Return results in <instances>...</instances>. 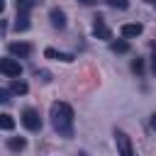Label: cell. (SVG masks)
<instances>
[{
    "label": "cell",
    "instance_id": "obj_23",
    "mask_svg": "<svg viewBox=\"0 0 156 156\" xmlns=\"http://www.w3.org/2000/svg\"><path fill=\"white\" fill-rule=\"evenodd\" d=\"M2 10H5V2H2V0H0V12H2Z\"/></svg>",
    "mask_w": 156,
    "mask_h": 156
},
{
    "label": "cell",
    "instance_id": "obj_8",
    "mask_svg": "<svg viewBox=\"0 0 156 156\" xmlns=\"http://www.w3.org/2000/svg\"><path fill=\"white\" fill-rule=\"evenodd\" d=\"M122 37H139L141 32H144V27L139 24V22H129V24H122Z\"/></svg>",
    "mask_w": 156,
    "mask_h": 156
},
{
    "label": "cell",
    "instance_id": "obj_22",
    "mask_svg": "<svg viewBox=\"0 0 156 156\" xmlns=\"http://www.w3.org/2000/svg\"><path fill=\"white\" fill-rule=\"evenodd\" d=\"M83 5H93V2H98V0H80Z\"/></svg>",
    "mask_w": 156,
    "mask_h": 156
},
{
    "label": "cell",
    "instance_id": "obj_14",
    "mask_svg": "<svg viewBox=\"0 0 156 156\" xmlns=\"http://www.w3.org/2000/svg\"><path fill=\"white\" fill-rule=\"evenodd\" d=\"M29 88H27V83H22V80H15L12 85H10V93H15V95H24Z\"/></svg>",
    "mask_w": 156,
    "mask_h": 156
},
{
    "label": "cell",
    "instance_id": "obj_18",
    "mask_svg": "<svg viewBox=\"0 0 156 156\" xmlns=\"http://www.w3.org/2000/svg\"><path fill=\"white\" fill-rule=\"evenodd\" d=\"M7 95H10V93H7V90H0V102H7V100H10V98H7Z\"/></svg>",
    "mask_w": 156,
    "mask_h": 156
},
{
    "label": "cell",
    "instance_id": "obj_9",
    "mask_svg": "<svg viewBox=\"0 0 156 156\" xmlns=\"http://www.w3.org/2000/svg\"><path fill=\"white\" fill-rule=\"evenodd\" d=\"M44 56H46V58H56V61H66V63H71V61H73V54L56 51V49H46V51H44Z\"/></svg>",
    "mask_w": 156,
    "mask_h": 156
},
{
    "label": "cell",
    "instance_id": "obj_16",
    "mask_svg": "<svg viewBox=\"0 0 156 156\" xmlns=\"http://www.w3.org/2000/svg\"><path fill=\"white\" fill-rule=\"evenodd\" d=\"M105 2H107L110 7H119V10H127V7H129L127 0H105Z\"/></svg>",
    "mask_w": 156,
    "mask_h": 156
},
{
    "label": "cell",
    "instance_id": "obj_25",
    "mask_svg": "<svg viewBox=\"0 0 156 156\" xmlns=\"http://www.w3.org/2000/svg\"><path fill=\"white\" fill-rule=\"evenodd\" d=\"M154 49H156V44H154Z\"/></svg>",
    "mask_w": 156,
    "mask_h": 156
},
{
    "label": "cell",
    "instance_id": "obj_24",
    "mask_svg": "<svg viewBox=\"0 0 156 156\" xmlns=\"http://www.w3.org/2000/svg\"><path fill=\"white\" fill-rule=\"evenodd\" d=\"M149 2H154V5H156V0H149Z\"/></svg>",
    "mask_w": 156,
    "mask_h": 156
},
{
    "label": "cell",
    "instance_id": "obj_7",
    "mask_svg": "<svg viewBox=\"0 0 156 156\" xmlns=\"http://www.w3.org/2000/svg\"><path fill=\"white\" fill-rule=\"evenodd\" d=\"M49 17H51V24H54L56 29H63V27H66V15H63V10L54 7V10L49 12Z\"/></svg>",
    "mask_w": 156,
    "mask_h": 156
},
{
    "label": "cell",
    "instance_id": "obj_13",
    "mask_svg": "<svg viewBox=\"0 0 156 156\" xmlns=\"http://www.w3.org/2000/svg\"><path fill=\"white\" fill-rule=\"evenodd\" d=\"M0 129H15V119L7 112H0Z\"/></svg>",
    "mask_w": 156,
    "mask_h": 156
},
{
    "label": "cell",
    "instance_id": "obj_3",
    "mask_svg": "<svg viewBox=\"0 0 156 156\" xmlns=\"http://www.w3.org/2000/svg\"><path fill=\"white\" fill-rule=\"evenodd\" d=\"M0 73L10 76V78H17L22 73V66L17 58H0Z\"/></svg>",
    "mask_w": 156,
    "mask_h": 156
},
{
    "label": "cell",
    "instance_id": "obj_17",
    "mask_svg": "<svg viewBox=\"0 0 156 156\" xmlns=\"http://www.w3.org/2000/svg\"><path fill=\"white\" fill-rule=\"evenodd\" d=\"M132 71L134 73H144V58H134L132 61Z\"/></svg>",
    "mask_w": 156,
    "mask_h": 156
},
{
    "label": "cell",
    "instance_id": "obj_5",
    "mask_svg": "<svg viewBox=\"0 0 156 156\" xmlns=\"http://www.w3.org/2000/svg\"><path fill=\"white\" fill-rule=\"evenodd\" d=\"M7 49H10V54H12V56H17V58H24V56H29V54H32V46H29V44H24V41H12Z\"/></svg>",
    "mask_w": 156,
    "mask_h": 156
},
{
    "label": "cell",
    "instance_id": "obj_15",
    "mask_svg": "<svg viewBox=\"0 0 156 156\" xmlns=\"http://www.w3.org/2000/svg\"><path fill=\"white\" fill-rule=\"evenodd\" d=\"M37 5V0H17V10H22V12H29V7H34Z\"/></svg>",
    "mask_w": 156,
    "mask_h": 156
},
{
    "label": "cell",
    "instance_id": "obj_21",
    "mask_svg": "<svg viewBox=\"0 0 156 156\" xmlns=\"http://www.w3.org/2000/svg\"><path fill=\"white\" fill-rule=\"evenodd\" d=\"M151 127H154V129H156V112H154V115H151Z\"/></svg>",
    "mask_w": 156,
    "mask_h": 156
},
{
    "label": "cell",
    "instance_id": "obj_19",
    "mask_svg": "<svg viewBox=\"0 0 156 156\" xmlns=\"http://www.w3.org/2000/svg\"><path fill=\"white\" fill-rule=\"evenodd\" d=\"M151 71L156 73V49H154V54H151Z\"/></svg>",
    "mask_w": 156,
    "mask_h": 156
},
{
    "label": "cell",
    "instance_id": "obj_20",
    "mask_svg": "<svg viewBox=\"0 0 156 156\" xmlns=\"http://www.w3.org/2000/svg\"><path fill=\"white\" fill-rule=\"evenodd\" d=\"M5 29H7V24H5V20H0V37L5 34Z\"/></svg>",
    "mask_w": 156,
    "mask_h": 156
},
{
    "label": "cell",
    "instance_id": "obj_6",
    "mask_svg": "<svg viewBox=\"0 0 156 156\" xmlns=\"http://www.w3.org/2000/svg\"><path fill=\"white\" fill-rule=\"evenodd\" d=\"M93 34H95L98 39H110V37H112V32L105 27V20H102V17H95V24H93Z\"/></svg>",
    "mask_w": 156,
    "mask_h": 156
},
{
    "label": "cell",
    "instance_id": "obj_4",
    "mask_svg": "<svg viewBox=\"0 0 156 156\" xmlns=\"http://www.w3.org/2000/svg\"><path fill=\"white\" fill-rule=\"evenodd\" d=\"M115 141H117V151H119V156H134V154H132V141H129V136H127L122 129L115 132Z\"/></svg>",
    "mask_w": 156,
    "mask_h": 156
},
{
    "label": "cell",
    "instance_id": "obj_12",
    "mask_svg": "<svg viewBox=\"0 0 156 156\" xmlns=\"http://www.w3.org/2000/svg\"><path fill=\"white\" fill-rule=\"evenodd\" d=\"M7 146H10L12 151H22V149L27 146V141H24L22 136H12V139H7Z\"/></svg>",
    "mask_w": 156,
    "mask_h": 156
},
{
    "label": "cell",
    "instance_id": "obj_11",
    "mask_svg": "<svg viewBox=\"0 0 156 156\" xmlns=\"http://www.w3.org/2000/svg\"><path fill=\"white\" fill-rule=\"evenodd\" d=\"M110 49H112L115 54H124V51H129V41H127V39H117V41L110 44Z\"/></svg>",
    "mask_w": 156,
    "mask_h": 156
},
{
    "label": "cell",
    "instance_id": "obj_1",
    "mask_svg": "<svg viewBox=\"0 0 156 156\" xmlns=\"http://www.w3.org/2000/svg\"><path fill=\"white\" fill-rule=\"evenodd\" d=\"M49 117H51L54 129L61 136H71L73 134V110H71L68 102H54L49 107Z\"/></svg>",
    "mask_w": 156,
    "mask_h": 156
},
{
    "label": "cell",
    "instance_id": "obj_10",
    "mask_svg": "<svg viewBox=\"0 0 156 156\" xmlns=\"http://www.w3.org/2000/svg\"><path fill=\"white\" fill-rule=\"evenodd\" d=\"M15 29H17V32H24V29H29V12H22V10H17V22H15Z\"/></svg>",
    "mask_w": 156,
    "mask_h": 156
},
{
    "label": "cell",
    "instance_id": "obj_2",
    "mask_svg": "<svg viewBox=\"0 0 156 156\" xmlns=\"http://www.w3.org/2000/svg\"><path fill=\"white\" fill-rule=\"evenodd\" d=\"M22 124H24L29 132H39V129H41V117H39V112L32 110V107H27V110L22 112Z\"/></svg>",
    "mask_w": 156,
    "mask_h": 156
}]
</instances>
